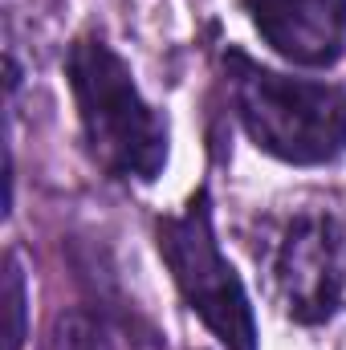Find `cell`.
Here are the masks:
<instances>
[{
	"instance_id": "obj_6",
	"label": "cell",
	"mask_w": 346,
	"mask_h": 350,
	"mask_svg": "<svg viewBox=\"0 0 346 350\" xmlns=\"http://www.w3.org/2000/svg\"><path fill=\"white\" fill-rule=\"evenodd\" d=\"M25 314H29V293H25V273H21V257L8 253L4 257V350L25 347Z\"/></svg>"
},
{
	"instance_id": "obj_7",
	"label": "cell",
	"mask_w": 346,
	"mask_h": 350,
	"mask_svg": "<svg viewBox=\"0 0 346 350\" xmlns=\"http://www.w3.org/2000/svg\"><path fill=\"white\" fill-rule=\"evenodd\" d=\"M57 350H110V338H106V330L94 318L70 314L57 326Z\"/></svg>"
},
{
	"instance_id": "obj_5",
	"label": "cell",
	"mask_w": 346,
	"mask_h": 350,
	"mask_svg": "<svg viewBox=\"0 0 346 350\" xmlns=\"http://www.w3.org/2000/svg\"><path fill=\"white\" fill-rule=\"evenodd\" d=\"M241 12L289 66L330 70L346 53V0H241Z\"/></svg>"
},
{
	"instance_id": "obj_3",
	"label": "cell",
	"mask_w": 346,
	"mask_h": 350,
	"mask_svg": "<svg viewBox=\"0 0 346 350\" xmlns=\"http://www.w3.org/2000/svg\"><path fill=\"white\" fill-rule=\"evenodd\" d=\"M159 257L172 269L183 306L212 330L224 350H257V318L245 281L216 241V216L208 187H196L183 212L155 220Z\"/></svg>"
},
{
	"instance_id": "obj_1",
	"label": "cell",
	"mask_w": 346,
	"mask_h": 350,
	"mask_svg": "<svg viewBox=\"0 0 346 350\" xmlns=\"http://www.w3.org/2000/svg\"><path fill=\"white\" fill-rule=\"evenodd\" d=\"M62 70L94 163L127 183H155L168 167L172 126L163 110L143 98L118 49L98 33H78Z\"/></svg>"
},
{
	"instance_id": "obj_2",
	"label": "cell",
	"mask_w": 346,
	"mask_h": 350,
	"mask_svg": "<svg viewBox=\"0 0 346 350\" xmlns=\"http://www.w3.org/2000/svg\"><path fill=\"white\" fill-rule=\"evenodd\" d=\"M232 114L261 155L289 167H326L346 155V90L338 82L269 70L241 49H224Z\"/></svg>"
},
{
	"instance_id": "obj_4",
	"label": "cell",
	"mask_w": 346,
	"mask_h": 350,
	"mask_svg": "<svg viewBox=\"0 0 346 350\" xmlns=\"http://www.w3.org/2000/svg\"><path fill=\"white\" fill-rule=\"evenodd\" d=\"M269 277L285 318L326 326L346 301V228L330 212H293L269 257Z\"/></svg>"
}]
</instances>
